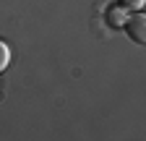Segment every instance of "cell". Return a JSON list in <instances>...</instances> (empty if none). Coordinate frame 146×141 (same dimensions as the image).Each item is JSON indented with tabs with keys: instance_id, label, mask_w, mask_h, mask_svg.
I'll return each instance as SVG.
<instances>
[{
	"instance_id": "obj_4",
	"label": "cell",
	"mask_w": 146,
	"mask_h": 141,
	"mask_svg": "<svg viewBox=\"0 0 146 141\" xmlns=\"http://www.w3.org/2000/svg\"><path fill=\"white\" fill-rule=\"evenodd\" d=\"M117 3H120L123 8H128V11H141V8L146 5V0H117Z\"/></svg>"
},
{
	"instance_id": "obj_1",
	"label": "cell",
	"mask_w": 146,
	"mask_h": 141,
	"mask_svg": "<svg viewBox=\"0 0 146 141\" xmlns=\"http://www.w3.org/2000/svg\"><path fill=\"white\" fill-rule=\"evenodd\" d=\"M125 34H128L136 45H146V13H143V11H133L131 16H128Z\"/></svg>"
},
{
	"instance_id": "obj_3",
	"label": "cell",
	"mask_w": 146,
	"mask_h": 141,
	"mask_svg": "<svg viewBox=\"0 0 146 141\" xmlns=\"http://www.w3.org/2000/svg\"><path fill=\"white\" fill-rule=\"evenodd\" d=\"M8 63H11V47L5 39H0V73L8 68Z\"/></svg>"
},
{
	"instance_id": "obj_2",
	"label": "cell",
	"mask_w": 146,
	"mask_h": 141,
	"mask_svg": "<svg viewBox=\"0 0 146 141\" xmlns=\"http://www.w3.org/2000/svg\"><path fill=\"white\" fill-rule=\"evenodd\" d=\"M128 16H131V11L123 8V5L117 3V5H110V8L104 11V21H107V26H110V29H125Z\"/></svg>"
}]
</instances>
